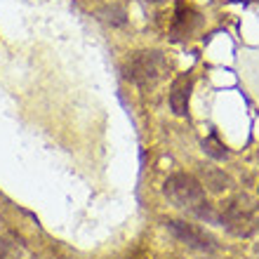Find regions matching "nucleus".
Instances as JSON below:
<instances>
[{
    "mask_svg": "<svg viewBox=\"0 0 259 259\" xmlns=\"http://www.w3.org/2000/svg\"><path fill=\"white\" fill-rule=\"evenodd\" d=\"M191 90H193V80L189 73H182L175 78V82H172V88H170V109L175 116H186Z\"/></svg>",
    "mask_w": 259,
    "mask_h": 259,
    "instance_id": "nucleus-6",
    "label": "nucleus"
},
{
    "mask_svg": "<svg viewBox=\"0 0 259 259\" xmlns=\"http://www.w3.org/2000/svg\"><path fill=\"white\" fill-rule=\"evenodd\" d=\"M219 222L229 233L233 236H247L252 233L254 229V217H252V207L250 203H243V200H233L222 210L219 214Z\"/></svg>",
    "mask_w": 259,
    "mask_h": 259,
    "instance_id": "nucleus-3",
    "label": "nucleus"
},
{
    "mask_svg": "<svg viewBox=\"0 0 259 259\" xmlns=\"http://www.w3.org/2000/svg\"><path fill=\"white\" fill-rule=\"evenodd\" d=\"M0 259H19V250L14 243L0 238Z\"/></svg>",
    "mask_w": 259,
    "mask_h": 259,
    "instance_id": "nucleus-9",
    "label": "nucleus"
},
{
    "mask_svg": "<svg viewBox=\"0 0 259 259\" xmlns=\"http://www.w3.org/2000/svg\"><path fill=\"white\" fill-rule=\"evenodd\" d=\"M203 186H207L212 191H224V189L231 186V179L226 177L222 170H207L203 177Z\"/></svg>",
    "mask_w": 259,
    "mask_h": 259,
    "instance_id": "nucleus-7",
    "label": "nucleus"
},
{
    "mask_svg": "<svg viewBox=\"0 0 259 259\" xmlns=\"http://www.w3.org/2000/svg\"><path fill=\"white\" fill-rule=\"evenodd\" d=\"M149 3H160V0H149Z\"/></svg>",
    "mask_w": 259,
    "mask_h": 259,
    "instance_id": "nucleus-10",
    "label": "nucleus"
},
{
    "mask_svg": "<svg viewBox=\"0 0 259 259\" xmlns=\"http://www.w3.org/2000/svg\"><path fill=\"white\" fill-rule=\"evenodd\" d=\"M167 229L172 231V236H177L184 245L200 250V252H212L217 247V240L212 238L210 233L200 229L198 224H189V222H167Z\"/></svg>",
    "mask_w": 259,
    "mask_h": 259,
    "instance_id": "nucleus-4",
    "label": "nucleus"
},
{
    "mask_svg": "<svg viewBox=\"0 0 259 259\" xmlns=\"http://www.w3.org/2000/svg\"><path fill=\"white\" fill-rule=\"evenodd\" d=\"M163 193L172 205H177L182 210H189L196 214L205 205V189L193 175H172L163 184Z\"/></svg>",
    "mask_w": 259,
    "mask_h": 259,
    "instance_id": "nucleus-1",
    "label": "nucleus"
},
{
    "mask_svg": "<svg viewBox=\"0 0 259 259\" xmlns=\"http://www.w3.org/2000/svg\"><path fill=\"white\" fill-rule=\"evenodd\" d=\"M238 3H247V0H238Z\"/></svg>",
    "mask_w": 259,
    "mask_h": 259,
    "instance_id": "nucleus-11",
    "label": "nucleus"
},
{
    "mask_svg": "<svg viewBox=\"0 0 259 259\" xmlns=\"http://www.w3.org/2000/svg\"><path fill=\"white\" fill-rule=\"evenodd\" d=\"M203 151L210 158H214V160H226V158H229V151H226V146L219 142L214 135L207 137V139H203Z\"/></svg>",
    "mask_w": 259,
    "mask_h": 259,
    "instance_id": "nucleus-8",
    "label": "nucleus"
},
{
    "mask_svg": "<svg viewBox=\"0 0 259 259\" xmlns=\"http://www.w3.org/2000/svg\"><path fill=\"white\" fill-rule=\"evenodd\" d=\"M198 26H200V14L193 7L179 3L177 12H175V21H172V40H186V38H191Z\"/></svg>",
    "mask_w": 259,
    "mask_h": 259,
    "instance_id": "nucleus-5",
    "label": "nucleus"
},
{
    "mask_svg": "<svg viewBox=\"0 0 259 259\" xmlns=\"http://www.w3.org/2000/svg\"><path fill=\"white\" fill-rule=\"evenodd\" d=\"M167 71V59L163 52L158 50H142L127 57V62L123 66V73L127 80L137 82V85H151L158 78H163Z\"/></svg>",
    "mask_w": 259,
    "mask_h": 259,
    "instance_id": "nucleus-2",
    "label": "nucleus"
}]
</instances>
